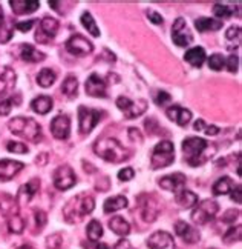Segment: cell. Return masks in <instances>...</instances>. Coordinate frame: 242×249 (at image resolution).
Returning <instances> with one entry per match:
<instances>
[{
    "label": "cell",
    "mask_w": 242,
    "mask_h": 249,
    "mask_svg": "<svg viewBox=\"0 0 242 249\" xmlns=\"http://www.w3.org/2000/svg\"><path fill=\"white\" fill-rule=\"evenodd\" d=\"M94 152L109 163H123L130 157V151L126 149L117 139L112 137H103L97 140L94 143Z\"/></svg>",
    "instance_id": "cell-1"
},
{
    "label": "cell",
    "mask_w": 242,
    "mask_h": 249,
    "mask_svg": "<svg viewBox=\"0 0 242 249\" xmlns=\"http://www.w3.org/2000/svg\"><path fill=\"white\" fill-rule=\"evenodd\" d=\"M94 208H95L94 197L86 193H81L79 196L72 197L69 202L65 205L63 215L67 223H77V222H80L83 217L91 214Z\"/></svg>",
    "instance_id": "cell-2"
},
{
    "label": "cell",
    "mask_w": 242,
    "mask_h": 249,
    "mask_svg": "<svg viewBox=\"0 0 242 249\" xmlns=\"http://www.w3.org/2000/svg\"><path fill=\"white\" fill-rule=\"evenodd\" d=\"M8 128L14 136L23 137L26 140H31L34 143L42 140V128L34 119L30 117H14L9 120Z\"/></svg>",
    "instance_id": "cell-3"
},
{
    "label": "cell",
    "mask_w": 242,
    "mask_h": 249,
    "mask_svg": "<svg viewBox=\"0 0 242 249\" xmlns=\"http://www.w3.org/2000/svg\"><path fill=\"white\" fill-rule=\"evenodd\" d=\"M209 142L199 137H187L182 142V151L186 161L190 166H199L209 159L206 156V151L209 148Z\"/></svg>",
    "instance_id": "cell-4"
},
{
    "label": "cell",
    "mask_w": 242,
    "mask_h": 249,
    "mask_svg": "<svg viewBox=\"0 0 242 249\" xmlns=\"http://www.w3.org/2000/svg\"><path fill=\"white\" fill-rule=\"evenodd\" d=\"M173 160H175V148H173V143L169 140H162L155 146L152 152V159H150L152 169L167 168L169 165L173 163Z\"/></svg>",
    "instance_id": "cell-5"
},
{
    "label": "cell",
    "mask_w": 242,
    "mask_h": 249,
    "mask_svg": "<svg viewBox=\"0 0 242 249\" xmlns=\"http://www.w3.org/2000/svg\"><path fill=\"white\" fill-rule=\"evenodd\" d=\"M219 211V205L215 200H202L192 213V222L195 225H207Z\"/></svg>",
    "instance_id": "cell-6"
},
{
    "label": "cell",
    "mask_w": 242,
    "mask_h": 249,
    "mask_svg": "<svg viewBox=\"0 0 242 249\" xmlns=\"http://www.w3.org/2000/svg\"><path fill=\"white\" fill-rule=\"evenodd\" d=\"M117 107L124 114L126 119L132 120V119L140 117L141 114H144L147 111V102L144 99L133 102L128 97H124V95H120V97L117 99Z\"/></svg>",
    "instance_id": "cell-7"
},
{
    "label": "cell",
    "mask_w": 242,
    "mask_h": 249,
    "mask_svg": "<svg viewBox=\"0 0 242 249\" xmlns=\"http://www.w3.org/2000/svg\"><path fill=\"white\" fill-rule=\"evenodd\" d=\"M101 119H103V111L80 107L79 108V129H80V132L89 134Z\"/></svg>",
    "instance_id": "cell-8"
},
{
    "label": "cell",
    "mask_w": 242,
    "mask_h": 249,
    "mask_svg": "<svg viewBox=\"0 0 242 249\" xmlns=\"http://www.w3.org/2000/svg\"><path fill=\"white\" fill-rule=\"evenodd\" d=\"M77 183V177L69 165H62L54 172V186L59 191H67Z\"/></svg>",
    "instance_id": "cell-9"
},
{
    "label": "cell",
    "mask_w": 242,
    "mask_h": 249,
    "mask_svg": "<svg viewBox=\"0 0 242 249\" xmlns=\"http://www.w3.org/2000/svg\"><path fill=\"white\" fill-rule=\"evenodd\" d=\"M172 40L178 46H189L193 42V34L189 30L187 22L182 17H178L172 28Z\"/></svg>",
    "instance_id": "cell-10"
},
{
    "label": "cell",
    "mask_w": 242,
    "mask_h": 249,
    "mask_svg": "<svg viewBox=\"0 0 242 249\" xmlns=\"http://www.w3.org/2000/svg\"><path fill=\"white\" fill-rule=\"evenodd\" d=\"M66 50L72 55L84 57V55H89L94 51V45L86 39L84 36L75 34V36L69 37V40L66 42Z\"/></svg>",
    "instance_id": "cell-11"
},
{
    "label": "cell",
    "mask_w": 242,
    "mask_h": 249,
    "mask_svg": "<svg viewBox=\"0 0 242 249\" xmlns=\"http://www.w3.org/2000/svg\"><path fill=\"white\" fill-rule=\"evenodd\" d=\"M59 28H60V23L57 18L54 17H45L42 18L40 22V28H38V31L35 33V39L38 43H48L51 39L57 36L59 33Z\"/></svg>",
    "instance_id": "cell-12"
},
{
    "label": "cell",
    "mask_w": 242,
    "mask_h": 249,
    "mask_svg": "<svg viewBox=\"0 0 242 249\" xmlns=\"http://www.w3.org/2000/svg\"><path fill=\"white\" fill-rule=\"evenodd\" d=\"M51 132L57 140H66L71 134V120L67 116H57L51 122Z\"/></svg>",
    "instance_id": "cell-13"
},
{
    "label": "cell",
    "mask_w": 242,
    "mask_h": 249,
    "mask_svg": "<svg viewBox=\"0 0 242 249\" xmlns=\"http://www.w3.org/2000/svg\"><path fill=\"white\" fill-rule=\"evenodd\" d=\"M23 168H25V165L22 163V161L9 160V159L0 160V181L13 180Z\"/></svg>",
    "instance_id": "cell-14"
},
{
    "label": "cell",
    "mask_w": 242,
    "mask_h": 249,
    "mask_svg": "<svg viewBox=\"0 0 242 249\" xmlns=\"http://www.w3.org/2000/svg\"><path fill=\"white\" fill-rule=\"evenodd\" d=\"M147 246L149 249H173L175 242H173V237L169 232L157 231L147 238Z\"/></svg>",
    "instance_id": "cell-15"
},
{
    "label": "cell",
    "mask_w": 242,
    "mask_h": 249,
    "mask_svg": "<svg viewBox=\"0 0 242 249\" xmlns=\"http://www.w3.org/2000/svg\"><path fill=\"white\" fill-rule=\"evenodd\" d=\"M86 94L91 97H106V80L98 74H91L84 83Z\"/></svg>",
    "instance_id": "cell-16"
},
{
    "label": "cell",
    "mask_w": 242,
    "mask_h": 249,
    "mask_svg": "<svg viewBox=\"0 0 242 249\" xmlns=\"http://www.w3.org/2000/svg\"><path fill=\"white\" fill-rule=\"evenodd\" d=\"M175 232L182 238L184 242L189 243V245H193V243H198L199 242V232H198V229H195L193 226H190L189 223L186 222H177L175 225Z\"/></svg>",
    "instance_id": "cell-17"
},
{
    "label": "cell",
    "mask_w": 242,
    "mask_h": 249,
    "mask_svg": "<svg viewBox=\"0 0 242 249\" xmlns=\"http://www.w3.org/2000/svg\"><path fill=\"white\" fill-rule=\"evenodd\" d=\"M140 205H141V215H143L144 222H146V223L155 222L157 217L160 215V208H158L157 200H152L150 197H147V200H141Z\"/></svg>",
    "instance_id": "cell-18"
},
{
    "label": "cell",
    "mask_w": 242,
    "mask_h": 249,
    "mask_svg": "<svg viewBox=\"0 0 242 249\" xmlns=\"http://www.w3.org/2000/svg\"><path fill=\"white\" fill-rule=\"evenodd\" d=\"M167 119L175 122L177 124H179V126H187L189 122L192 120V112L186 108H181V107H170L167 111Z\"/></svg>",
    "instance_id": "cell-19"
},
{
    "label": "cell",
    "mask_w": 242,
    "mask_h": 249,
    "mask_svg": "<svg viewBox=\"0 0 242 249\" xmlns=\"http://www.w3.org/2000/svg\"><path fill=\"white\" fill-rule=\"evenodd\" d=\"M38 186H40V180H31V181H28L26 185L20 186V189H18V193H17V203H28V202H31V198L35 196V193L38 191Z\"/></svg>",
    "instance_id": "cell-20"
},
{
    "label": "cell",
    "mask_w": 242,
    "mask_h": 249,
    "mask_svg": "<svg viewBox=\"0 0 242 249\" xmlns=\"http://www.w3.org/2000/svg\"><path fill=\"white\" fill-rule=\"evenodd\" d=\"M160 186L162 189H166V191H178L179 188L184 186V183H186V176H182L181 172H175V174H170V176H166V177H162L160 181Z\"/></svg>",
    "instance_id": "cell-21"
},
{
    "label": "cell",
    "mask_w": 242,
    "mask_h": 249,
    "mask_svg": "<svg viewBox=\"0 0 242 249\" xmlns=\"http://www.w3.org/2000/svg\"><path fill=\"white\" fill-rule=\"evenodd\" d=\"M17 75L9 66H0V92H8L14 88Z\"/></svg>",
    "instance_id": "cell-22"
},
{
    "label": "cell",
    "mask_w": 242,
    "mask_h": 249,
    "mask_svg": "<svg viewBox=\"0 0 242 249\" xmlns=\"http://www.w3.org/2000/svg\"><path fill=\"white\" fill-rule=\"evenodd\" d=\"M11 9L14 14H26V13H34L40 8V2L38 0H11Z\"/></svg>",
    "instance_id": "cell-23"
},
{
    "label": "cell",
    "mask_w": 242,
    "mask_h": 249,
    "mask_svg": "<svg viewBox=\"0 0 242 249\" xmlns=\"http://www.w3.org/2000/svg\"><path fill=\"white\" fill-rule=\"evenodd\" d=\"M206 50L202 46H195V48H190V50L184 54V60L187 63H190L192 66L195 68H201L202 63L206 62Z\"/></svg>",
    "instance_id": "cell-24"
},
{
    "label": "cell",
    "mask_w": 242,
    "mask_h": 249,
    "mask_svg": "<svg viewBox=\"0 0 242 249\" xmlns=\"http://www.w3.org/2000/svg\"><path fill=\"white\" fill-rule=\"evenodd\" d=\"M20 57H22V60L28 63H38L45 60V54L35 50L32 45H28V43L20 45Z\"/></svg>",
    "instance_id": "cell-25"
},
{
    "label": "cell",
    "mask_w": 242,
    "mask_h": 249,
    "mask_svg": "<svg viewBox=\"0 0 242 249\" xmlns=\"http://www.w3.org/2000/svg\"><path fill=\"white\" fill-rule=\"evenodd\" d=\"M52 107H54V100L49 97V95H38V97H35L31 102L32 111H35L37 114H42V116L49 112L52 109Z\"/></svg>",
    "instance_id": "cell-26"
},
{
    "label": "cell",
    "mask_w": 242,
    "mask_h": 249,
    "mask_svg": "<svg viewBox=\"0 0 242 249\" xmlns=\"http://www.w3.org/2000/svg\"><path fill=\"white\" fill-rule=\"evenodd\" d=\"M175 202L184 208V209H189V208H193L198 205V196L195 193H192V191H187V189H182L177 194L175 197Z\"/></svg>",
    "instance_id": "cell-27"
},
{
    "label": "cell",
    "mask_w": 242,
    "mask_h": 249,
    "mask_svg": "<svg viewBox=\"0 0 242 249\" xmlns=\"http://www.w3.org/2000/svg\"><path fill=\"white\" fill-rule=\"evenodd\" d=\"M128 208V198L124 196H115V197H109L103 205V211L104 214H111L115 213V211H120Z\"/></svg>",
    "instance_id": "cell-28"
},
{
    "label": "cell",
    "mask_w": 242,
    "mask_h": 249,
    "mask_svg": "<svg viewBox=\"0 0 242 249\" xmlns=\"http://www.w3.org/2000/svg\"><path fill=\"white\" fill-rule=\"evenodd\" d=\"M17 209H18V203L17 200L8 194H3L0 197V213H2L5 217H11L17 214Z\"/></svg>",
    "instance_id": "cell-29"
},
{
    "label": "cell",
    "mask_w": 242,
    "mask_h": 249,
    "mask_svg": "<svg viewBox=\"0 0 242 249\" xmlns=\"http://www.w3.org/2000/svg\"><path fill=\"white\" fill-rule=\"evenodd\" d=\"M195 26L196 30L201 33L206 31H218L222 28V22L218 20V18H209V17H201L195 20Z\"/></svg>",
    "instance_id": "cell-30"
},
{
    "label": "cell",
    "mask_w": 242,
    "mask_h": 249,
    "mask_svg": "<svg viewBox=\"0 0 242 249\" xmlns=\"http://www.w3.org/2000/svg\"><path fill=\"white\" fill-rule=\"evenodd\" d=\"M109 228L112 232H115L117 235H121V237H126L130 232V225L126 222L123 217H112L109 222Z\"/></svg>",
    "instance_id": "cell-31"
},
{
    "label": "cell",
    "mask_w": 242,
    "mask_h": 249,
    "mask_svg": "<svg viewBox=\"0 0 242 249\" xmlns=\"http://www.w3.org/2000/svg\"><path fill=\"white\" fill-rule=\"evenodd\" d=\"M235 188V181L230 177H222L219 178L215 185H213V194L215 196H226L230 194Z\"/></svg>",
    "instance_id": "cell-32"
},
{
    "label": "cell",
    "mask_w": 242,
    "mask_h": 249,
    "mask_svg": "<svg viewBox=\"0 0 242 249\" xmlns=\"http://www.w3.org/2000/svg\"><path fill=\"white\" fill-rule=\"evenodd\" d=\"M62 92L67 99H74L77 92H79V80H77L74 75H67L62 83Z\"/></svg>",
    "instance_id": "cell-33"
},
{
    "label": "cell",
    "mask_w": 242,
    "mask_h": 249,
    "mask_svg": "<svg viewBox=\"0 0 242 249\" xmlns=\"http://www.w3.org/2000/svg\"><path fill=\"white\" fill-rule=\"evenodd\" d=\"M86 234H88V238L92 243L100 242V238L103 235V226L98 220H92V222L86 228Z\"/></svg>",
    "instance_id": "cell-34"
},
{
    "label": "cell",
    "mask_w": 242,
    "mask_h": 249,
    "mask_svg": "<svg viewBox=\"0 0 242 249\" xmlns=\"http://www.w3.org/2000/svg\"><path fill=\"white\" fill-rule=\"evenodd\" d=\"M55 72L52 71V70H49V68H45V70H42L40 72H38V75H37V83L42 86V88H49V86H52L54 85V82H55Z\"/></svg>",
    "instance_id": "cell-35"
},
{
    "label": "cell",
    "mask_w": 242,
    "mask_h": 249,
    "mask_svg": "<svg viewBox=\"0 0 242 249\" xmlns=\"http://www.w3.org/2000/svg\"><path fill=\"white\" fill-rule=\"evenodd\" d=\"M236 6H230V5H222V3H215L213 5V14L218 18H227L236 14Z\"/></svg>",
    "instance_id": "cell-36"
},
{
    "label": "cell",
    "mask_w": 242,
    "mask_h": 249,
    "mask_svg": "<svg viewBox=\"0 0 242 249\" xmlns=\"http://www.w3.org/2000/svg\"><path fill=\"white\" fill-rule=\"evenodd\" d=\"M81 25L91 33V36L100 37V30H98V26H97L94 17L91 16V13H83V16H81Z\"/></svg>",
    "instance_id": "cell-37"
},
{
    "label": "cell",
    "mask_w": 242,
    "mask_h": 249,
    "mask_svg": "<svg viewBox=\"0 0 242 249\" xmlns=\"http://www.w3.org/2000/svg\"><path fill=\"white\" fill-rule=\"evenodd\" d=\"M242 237V226L238 225V226H231L228 231L224 234V237H222V242H224L226 245H231L235 242H239Z\"/></svg>",
    "instance_id": "cell-38"
},
{
    "label": "cell",
    "mask_w": 242,
    "mask_h": 249,
    "mask_svg": "<svg viewBox=\"0 0 242 249\" xmlns=\"http://www.w3.org/2000/svg\"><path fill=\"white\" fill-rule=\"evenodd\" d=\"M8 228H9V231L14 234H22L25 231V220L18 214L11 215L8 218Z\"/></svg>",
    "instance_id": "cell-39"
},
{
    "label": "cell",
    "mask_w": 242,
    "mask_h": 249,
    "mask_svg": "<svg viewBox=\"0 0 242 249\" xmlns=\"http://www.w3.org/2000/svg\"><path fill=\"white\" fill-rule=\"evenodd\" d=\"M20 100H22V97L17 94L16 97H9V99H5V100L0 102V116H8V114L11 112L14 105L16 107L17 105H20Z\"/></svg>",
    "instance_id": "cell-40"
},
{
    "label": "cell",
    "mask_w": 242,
    "mask_h": 249,
    "mask_svg": "<svg viewBox=\"0 0 242 249\" xmlns=\"http://www.w3.org/2000/svg\"><path fill=\"white\" fill-rule=\"evenodd\" d=\"M207 62H209V68L213 70V71H221L226 66V59H224V55H222V54L210 55V59Z\"/></svg>",
    "instance_id": "cell-41"
},
{
    "label": "cell",
    "mask_w": 242,
    "mask_h": 249,
    "mask_svg": "<svg viewBox=\"0 0 242 249\" xmlns=\"http://www.w3.org/2000/svg\"><path fill=\"white\" fill-rule=\"evenodd\" d=\"M226 39L228 43H241V26H230L226 31Z\"/></svg>",
    "instance_id": "cell-42"
},
{
    "label": "cell",
    "mask_w": 242,
    "mask_h": 249,
    "mask_svg": "<svg viewBox=\"0 0 242 249\" xmlns=\"http://www.w3.org/2000/svg\"><path fill=\"white\" fill-rule=\"evenodd\" d=\"M6 149L9 152H16V154H26L28 152V146L25 143L20 142H8L6 143Z\"/></svg>",
    "instance_id": "cell-43"
},
{
    "label": "cell",
    "mask_w": 242,
    "mask_h": 249,
    "mask_svg": "<svg viewBox=\"0 0 242 249\" xmlns=\"http://www.w3.org/2000/svg\"><path fill=\"white\" fill-rule=\"evenodd\" d=\"M62 243H63V238H62L60 234H52V235H49L46 238L48 249H60Z\"/></svg>",
    "instance_id": "cell-44"
},
{
    "label": "cell",
    "mask_w": 242,
    "mask_h": 249,
    "mask_svg": "<svg viewBox=\"0 0 242 249\" xmlns=\"http://www.w3.org/2000/svg\"><path fill=\"white\" fill-rule=\"evenodd\" d=\"M13 39V30L3 25V22H0V43H8Z\"/></svg>",
    "instance_id": "cell-45"
},
{
    "label": "cell",
    "mask_w": 242,
    "mask_h": 249,
    "mask_svg": "<svg viewBox=\"0 0 242 249\" xmlns=\"http://www.w3.org/2000/svg\"><path fill=\"white\" fill-rule=\"evenodd\" d=\"M226 65H227V70L230 72H236L239 68V57L236 54H230L228 59L226 60Z\"/></svg>",
    "instance_id": "cell-46"
},
{
    "label": "cell",
    "mask_w": 242,
    "mask_h": 249,
    "mask_svg": "<svg viewBox=\"0 0 242 249\" xmlns=\"http://www.w3.org/2000/svg\"><path fill=\"white\" fill-rule=\"evenodd\" d=\"M46 222H48L46 213H43V211H35V223H37L38 231H42V229L46 226Z\"/></svg>",
    "instance_id": "cell-47"
},
{
    "label": "cell",
    "mask_w": 242,
    "mask_h": 249,
    "mask_svg": "<svg viewBox=\"0 0 242 249\" xmlns=\"http://www.w3.org/2000/svg\"><path fill=\"white\" fill-rule=\"evenodd\" d=\"M135 177V171L132 168H124L118 172V180L121 181H130Z\"/></svg>",
    "instance_id": "cell-48"
},
{
    "label": "cell",
    "mask_w": 242,
    "mask_h": 249,
    "mask_svg": "<svg viewBox=\"0 0 242 249\" xmlns=\"http://www.w3.org/2000/svg\"><path fill=\"white\" fill-rule=\"evenodd\" d=\"M239 217V211L238 209H228L227 213L222 215V222L226 223H235V220Z\"/></svg>",
    "instance_id": "cell-49"
},
{
    "label": "cell",
    "mask_w": 242,
    "mask_h": 249,
    "mask_svg": "<svg viewBox=\"0 0 242 249\" xmlns=\"http://www.w3.org/2000/svg\"><path fill=\"white\" fill-rule=\"evenodd\" d=\"M172 100V95L169 94V92H166V91H160L158 94H157V97H155V102H157V105H166L167 102H170Z\"/></svg>",
    "instance_id": "cell-50"
},
{
    "label": "cell",
    "mask_w": 242,
    "mask_h": 249,
    "mask_svg": "<svg viewBox=\"0 0 242 249\" xmlns=\"http://www.w3.org/2000/svg\"><path fill=\"white\" fill-rule=\"evenodd\" d=\"M35 22L34 20H26V22H18V23H16V28L20 33H28L32 28V25H34Z\"/></svg>",
    "instance_id": "cell-51"
},
{
    "label": "cell",
    "mask_w": 242,
    "mask_h": 249,
    "mask_svg": "<svg viewBox=\"0 0 242 249\" xmlns=\"http://www.w3.org/2000/svg\"><path fill=\"white\" fill-rule=\"evenodd\" d=\"M230 194H231V200H233V202H236L238 205H241V203H242V189H241V186H239V185H236Z\"/></svg>",
    "instance_id": "cell-52"
},
{
    "label": "cell",
    "mask_w": 242,
    "mask_h": 249,
    "mask_svg": "<svg viewBox=\"0 0 242 249\" xmlns=\"http://www.w3.org/2000/svg\"><path fill=\"white\" fill-rule=\"evenodd\" d=\"M147 18L155 25H162V22H164L162 17L157 11H152V9H150V11H147Z\"/></svg>",
    "instance_id": "cell-53"
},
{
    "label": "cell",
    "mask_w": 242,
    "mask_h": 249,
    "mask_svg": "<svg viewBox=\"0 0 242 249\" xmlns=\"http://www.w3.org/2000/svg\"><path fill=\"white\" fill-rule=\"evenodd\" d=\"M113 249H132V246H130V242L128 240V238H121V240H118L117 243H115Z\"/></svg>",
    "instance_id": "cell-54"
},
{
    "label": "cell",
    "mask_w": 242,
    "mask_h": 249,
    "mask_svg": "<svg viewBox=\"0 0 242 249\" xmlns=\"http://www.w3.org/2000/svg\"><path fill=\"white\" fill-rule=\"evenodd\" d=\"M204 132L207 134V136H216V134L219 132V128L215 126V124H206Z\"/></svg>",
    "instance_id": "cell-55"
},
{
    "label": "cell",
    "mask_w": 242,
    "mask_h": 249,
    "mask_svg": "<svg viewBox=\"0 0 242 249\" xmlns=\"http://www.w3.org/2000/svg\"><path fill=\"white\" fill-rule=\"evenodd\" d=\"M129 137H130L132 140H138V142H141V139H143L141 132H140L137 128H130V129H129Z\"/></svg>",
    "instance_id": "cell-56"
},
{
    "label": "cell",
    "mask_w": 242,
    "mask_h": 249,
    "mask_svg": "<svg viewBox=\"0 0 242 249\" xmlns=\"http://www.w3.org/2000/svg\"><path fill=\"white\" fill-rule=\"evenodd\" d=\"M206 128V122L204 120H196L195 124H193V129L195 131H204Z\"/></svg>",
    "instance_id": "cell-57"
},
{
    "label": "cell",
    "mask_w": 242,
    "mask_h": 249,
    "mask_svg": "<svg viewBox=\"0 0 242 249\" xmlns=\"http://www.w3.org/2000/svg\"><path fill=\"white\" fill-rule=\"evenodd\" d=\"M86 249H109V246L104 245V243H98V242H97L92 248H86Z\"/></svg>",
    "instance_id": "cell-58"
},
{
    "label": "cell",
    "mask_w": 242,
    "mask_h": 249,
    "mask_svg": "<svg viewBox=\"0 0 242 249\" xmlns=\"http://www.w3.org/2000/svg\"><path fill=\"white\" fill-rule=\"evenodd\" d=\"M59 3L60 2H55V0H49V6L54 8V9H59Z\"/></svg>",
    "instance_id": "cell-59"
},
{
    "label": "cell",
    "mask_w": 242,
    "mask_h": 249,
    "mask_svg": "<svg viewBox=\"0 0 242 249\" xmlns=\"http://www.w3.org/2000/svg\"><path fill=\"white\" fill-rule=\"evenodd\" d=\"M0 22H3V9H2V5H0Z\"/></svg>",
    "instance_id": "cell-60"
}]
</instances>
